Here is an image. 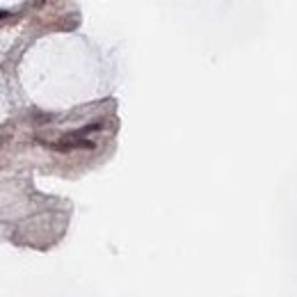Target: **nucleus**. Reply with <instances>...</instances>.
<instances>
[{"label": "nucleus", "instance_id": "obj_2", "mask_svg": "<svg viewBox=\"0 0 297 297\" xmlns=\"http://www.w3.org/2000/svg\"><path fill=\"white\" fill-rule=\"evenodd\" d=\"M7 14H9V12H3V9H0V18H5V16H7Z\"/></svg>", "mask_w": 297, "mask_h": 297}, {"label": "nucleus", "instance_id": "obj_1", "mask_svg": "<svg viewBox=\"0 0 297 297\" xmlns=\"http://www.w3.org/2000/svg\"><path fill=\"white\" fill-rule=\"evenodd\" d=\"M9 140V135H0V146H5V142Z\"/></svg>", "mask_w": 297, "mask_h": 297}]
</instances>
